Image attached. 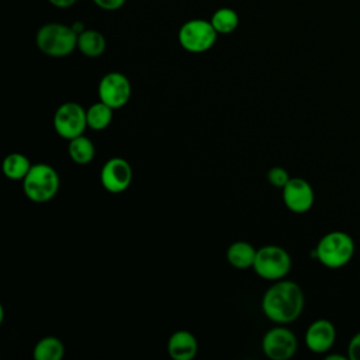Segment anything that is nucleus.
I'll list each match as a JSON object with an SVG mask.
<instances>
[{
    "mask_svg": "<svg viewBox=\"0 0 360 360\" xmlns=\"http://www.w3.org/2000/svg\"><path fill=\"white\" fill-rule=\"evenodd\" d=\"M304 292L291 280H277L271 284L263 298L262 309L264 315L276 323H290L300 318L304 309Z\"/></svg>",
    "mask_w": 360,
    "mask_h": 360,
    "instance_id": "nucleus-1",
    "label": "nucleus"
},
{
    "mask_svg": "<svg viewBox=\"0 0 360 360\" xmlns=\"http://www.w3.org/2000/svg\"><path fill=\"white\" fill-rule=\"evenodd\" d=\"M354 250V240L349 233L332 231L319 239L311 255L328 269H340L353 259Z\"/></svg>",
    "mask_w": 360,
    "mask_h": 360,
    "instance_id": "nucleus-2",
    "label": "nucleus"
},
{
    "mask_svg": "<svg viewBox=\"0 0 360 360\" xmlns=\"http://www.w3.org/2000/svg\"><path fill=\"white\" fill-rule=\"evenodd\" d=\"M35 42L44 55L51 58H65L77 48V34L72 25L48 22L37 31Z\"/></svg>",
    "mask_w": 360,
    "mask_h": 360,
    "instance_id": "nucleus-3",
    "label": "nucleus"
},
{
    "mask_svg": "<svg viewBox=\"0 0 360 360\" xmlns=\"http://www.w3.org/2000/svg\"><path fill=\"white\" fill-rule=\"evenodd\" d=\"M22 190L32 202H48L59 190V174L46 163H35L22 179Z\"/></svg>",
    "mask_w": 360,
    "mask_h": 360,
    "instance_id": "nucleus-4",
    "label": "nucleus"
},
{
    "mask_svg": "<svg viewBox=\"0 0 360 360\" xmlns=\"http://www.w3.org/2000/svg\"><path fill=\"white\" fill-rule=\"evenodd\" d=\"M218 32L210 20L191 18L186 21L177 34L180 46L191 53H202L211 49L217 42Z\"/></svg>",
    "mask_w": 360,
    "mask_h": 360,
    "instance_id": "nucleus-5",
    "label": "nucleus"
},
{
    "mask_svg": "<svg viewBox=\"0 0 360 360\" xmlns=\"http://www.w3.org/2000/svg\"><path fill=\"white\" fill-rule=\"evenodd\" d=\"M253 270L262 278L277 281L284 278L291 270V257L284 248L266 245L257 249Z\"/></svg>",
    "mask_w": 360,
    "mask_h": 360,
    "instance_id": "nucleus-6",
    "label": "nucleus"
},
{
    "mask_svg": "<svg viewBox=\"0 0 360 360\" xmlns=\"http://www.w3.org/2000/svg\"><path fill=\"white\" fill-rule=\"evenodd\" d=\"M86 127V110L80 104L66 101L56 108L53 114V128L60 138L70 141L79 135H83Z\"/></svg>",
    "mask_w": 360,
    "mask_h": 360,
    "instance_id": "nucleus-7",
    "label": "nucleus"
},
{
    "mask_svg": "<svg viewBox=\"0 0 360 360\" xmlns=\"http://www.w3.org/2000/svg\"><path fill=\"white\" fill-rule=\"evenodd\" d=\"M98 98L111 108L124 107L131 97V83L121 72H110L104 75L98 83Z\"/></svg>",
    "mask_w": 360,
    "mask_h": 360,
    "instance_id": "nucleus-8",
    "label": "nucleus"
},
{
    "mask_svg": "<svg viewBox=\"0 0 360 360\" xmlns=\"http://www.w3.org/2000/svg\"><path fill=\"white\" fill-rule=\"evenodd\" d=\"M262 347L269 359L287 360L295 354L298 342L290 329L277 326L266 332L262 340Z\"/></svg>",
    "mask_w": 360,
    "mask_h": 360,
    "instance_id": "nucleus-9",
    "label": "nucleus"
},
{
    "mask_svg": "<svg viewBox=\"0 0 360 360\" xmlns=\"http://www.w3.org/2000/svg\"><path fill=\"white\" fill-rule=\"evenodd\" d=\"M103 187L114 194L125 191L132 181L131 165L122 158L108 159L100 173Z\"/></svg>",
    "mask_w": 360,
    "mask_h": 360,
    "instance_id": "nucleus-10",
    "label": "nucleus"
},
{
    "mask_svg": "<svg viewBox=\"0 0 360 360\" xmlns=\"http://www.w3.org/2000/svg\"><path fill=\"white\" fill-rule=\"evenodd\" d=\"M314 200L315 195L312 186L301 177H291L283 187V201L285 207L295 214H304L309 211Z\"/></svg>",
    "mask_w": 360,
    "mask_h": 360,
    "instance_id": "nucleus-11",
    "label": "nucleus"
},
{
    "mask_svg": "<svg viewBox=\"0 0 360 360\" xmlns=\"http://www.w3.org/2000/svg\"><path fill=\"white\" fill-rule=\"evenodd\" d=\"M336 340V329L328 319H316L305 332V345L314 353H326Z\"/></svg>",
    "mask_w": 360,
    "mask_h": 360,
    "instance_id": "nucleus-12",
    "label": "nucleus"
},
{
    "mask_svg": "<svg viewBox=\"0 0 360 360\" xmlns=\"http://www.w3.org/2000/svg\"><path fill=\"white\" fill-rule=\"evenodd\" d=\"M197 340L188 330L174 332L167 342V353L173 360H191L197 354Z\"/></svg>",
    "mask_w": 360,
    "mask_h": 360,
    "instance_id": "nucleus-13",
    "label": "nucleus"
},
{
    "mask_svg": "<svg viewBox=\"0 0 360 360\" xmlns=\"http://www.w3.org/2000/svg\"><path fill=\"white\" fill-rule=\"evenodd\" d=\"M104 35L93 28H86L77 35V49L87 58H98L105 51Z\"/></svg>",
    "mask_w": 360,
    "mask_h": 360,
    "instance_id": "nucleus-14",
    "label": "nucleus"
},
{
    "mask_svg": "<svg viewBox=\"0 0 360 360\" xmlns=\"http://www.w3.org/2000/svg\"><path fill=\"white\" fill-rule=\"evenodd\" d=\"M256 252L257 250L250 243L245 240H238L229 245L226 250V259L229 264L236 269H248L253 267Z\"/></svg>",
    "mask_w": 360,
    "mask_h": 360,
    "instance_id": "nucleus-15",
    "label": "nucleus"
},
{
    "mask_svg": "<svg viewBox=\"0 0 360 360\" xmlns=\"http://www.w3.org/2000/svg\"><path fill=\"white\" fill-rule=\"evenodd\" d=\"M65 354V346L56 336H45L37 342L32 350L35 360H60Z\"/></svg>",
    "mask_w": 360,
    "mask_h": 360,
    "instance_id": "nucleus-16",
    "label": "nucleus"
},
{
    "mask_svg": "<svg viewBox=\"0 0 360 360\" xmlns=\"http://www.w3.org/2000/svg\"><path fill=\"white\" fill-rule=\"evenodd\" d=\"M31 163L28 160V158L22 153L18 152H13L8 153L1 163V170L4 173V176L10 180H22L25 177V174L28 173V170L31 169Z\"/></svg>",
    "mask_w": 360,
    "mask_h": 360,
    "instance_id": "nucleus-17",
    "label": "nucleus"
},
{
    "mask_svg": "<svg viewBox=\"0 0 360 360\" xmlns=\"http://www.w3.org/2000/svg\"><path fill=\"white\" fill-rule=\"evenodd\" d=\"M68 153L70 156V159L77 163V165H87L93 160L96 149L93 142L84 136V135H79L73 139L69 141V146H68Z\"/></svg>",
    "mask_w": 360,
    "mask_h": 360,
    "instance_id": "nucleus-18",
    "label": "nucleus"
},
{
    "mask_svg": "<svg viewBox=\"0 0 360 360\" xmlns=\"http://www.w3.org/2000/svg\"><path fill=\"white\" fill-rule=\"evenodd\" d=\"M210 21H211L212 27L215 28V31L218 32V35L219 34L226 35V34L233 32L238 28L239 15L231 7H219L212 13Z\"/></svg>",
    "mask_w": 360,
    "mask_h": 360,
    "instance_id": "nucleus-19",
    "label": "nucleus"
},
{
    "mask_svg": "<svg viewBox=\"0 0 360 360\" xmlns=\"http://www.w3.org/2000/svg\"><path fill=\"white\" fill-rule=\"evenodd\" d=\"M112 110L110 105H107L103 101L94 103L86 110L87 117V127L94 131L105 129L111 121H112Z\"/></svg>",
    "mask_w": 360,
    "mask_h": 360,
    "instance_id": "nucleus-20",
    "label": "nucleus"
},
{
    "mask_svg": "<svg viewBox=\"0 0 360 360\" xmlns=\"http://www.w3.org/2000/svg\"><path fill=\"white\" fill-rule=\"evenodd\" d=\"M291 177H290L288 172L281 166H274L267 172V181L271 186L278 187V188H283L288 183Z\"/></svg>",
    "mask_w": 360,
    "mask_h": 360,
    "instance_id": "nucleus-21",
    "label": "nucleus"
},
{
    "mask_svg": "<svg viewBox=\"0 0 360 360\" xmlns=\"http://www.w3.org/2000/svg\"><path fill=\"white\" fill-rule=\"evenodd\" d=\"M127 0H93V3L104 11H117L124 7Z\"/></svg>",
    "mask_w": 360,
    "mask_h": 360,
    "instance_id": "nucleus-22",
    "label": "nucleus"
},
{
    "mask_svg": "<svg viewBox=\"0 0 360 360\" xmlns=\"http://www.w3.org/2000/svg\"><path fill=\"white\" fill-rule=\"evenodd\" d=\"M347 357L350 360H360V332H357L349 342Z\"/></svg>",
    "mask_w": 360,
    "mask_h": 360,
    "instance_id": "nucleus-23",
    "label": "nucleus"
},
{
    "mask_svg": "<svg viewBox=\"0 0 360 360\" xmlns=\"http://www.w3.org/2000/svg\"><path fill=\"white\" fill-rule=\"evenodd\" d=\"M53 7L56 8H69L72 6H75V3L77 0H48Z\"/></svg>",
    "mask_w": 360,
    "mask_h": 360,
    "instance_id": "nucleus-24",
    "label": "nucleus"
},
{
    "mask_svg": "<svg viewBox=\"0 0 360 360\" xmlns=\"http://www.w3.org/2000/svg\"><path fill=\"white\" fill-rule=\"evenodd\" d=\"M326 359L328 360H345V356H342V354H328Z\"/></svg>",
    "mask_w": 360,
    "mask_h": 360,
    "instance_id": "nucleus-25",
    "label": "nucleus"
}]
</instances>
